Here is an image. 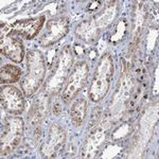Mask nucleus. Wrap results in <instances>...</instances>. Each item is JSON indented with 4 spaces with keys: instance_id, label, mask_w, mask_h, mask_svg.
Segmentation results:
<instances>
[{
    "instance_id": "0eeeda50",
    "label": "nucleus",
    "mask_w": 159,
    "mask_h": 159,
    "mask_svg": "<svg viewBox=\"0 0 159 159\" xmlns=\"http://www.w3.org/2000/svg\"><path fill=\"white\" fill-rule=\"evenodd\" d=\"M69 22L65 17H60V18L50 20L47 24L46 32L43 33L42 38H40V43L43 46H50L56 43L67 34Z\"/></svg>"
},
{
    "instance_id": "9d476101",
    "label": "nucleus",
    "mask_w": 159,
    "mask_h": 159,
    "mask_svg": "<svg viewBox=\"0 0 159 159\" xmlns=\"http://www.w3.org/2000/svg\"><path fill=\"white\" fill-rule=\"evenodd\" d=\"M87 104L84 99H80L75 102L70 110L71 120L75 125H81L86 117Z\"/></svg>"
},
{
    "instance_id": "20e7f679",
    "label": "nucleus",
    "mask_w": 159,
    "mask_h": 159,
    "mask_svg": "<svg viewBox=\"0 0 159 159\" xmlns=\"http://www.w3.org/2000/svg\"><path fill=\"white\" fill-rule=\"evenodd\" d=\"M88 71V65L85 61H79L75 65L61 96V99L65 103L71 101L79 93V91H81L86 84Z\"/></svg>"
},
{
    "instance_id": "f03ea898",
    "label": "nucleus",
    "mask_w": 159,
    "mask_h": 159,
    "mask_svg": "<svg viewBox=\"0 0 159 159\" xmlns=\"http://www.w3.org/2000/svg\"><path fill=\"white\" fill-rule=\"evenodd\" d=\"M46 74L45 61L39 51L28 53V72L21 81V87L27 96H32L43 83Z\"/></svg>"
},
{
    "instance_id": "f257e3e1",
    "label": "nucleus",
    "mask_w": 159,
    "mask_h": 159,
    "mask_svg": "<svg viewBox=\"0 0 159 159\" xmlns=\"http://www.w3.org/2000/svg\"><path fill=\"white\" fill-rule=\"evenodd\" d=\"M114 74V63L110 54L106 53L100 61L89 89V98L93 102H99L105 97L109 88L110 80Z\"/></svg>"
},
{
    "instance_id": "9b49d317",
    "label": "nucleus",
    "mask_w": 159,
    "mask_h": 159,
    "mask_svg": "<svg viewBox=\"0 0 159 159\" xmlns=\"http://www.w3.org/2000/svg\"><path fill=\"white\" fill-rule=\"evenodd\" d=\"M21 75V70L14 65H4L1 68V83H14Z\"/></svg>"
},
{
    "instance_id": "423d86ee",
    "label": "nucleus",
    "mask_w": 159,
    "mask_h": 159,
    "mask_svg": "<svg viewBox=\"0 0 159 159\" xmlns=\"http://www.w3.org/2000/svg\"><path fill=\"white\" fill-rule=\"evenodd\" d=\"M1 105L10 114H21L25 109V100L19 89L14 86L2 87Z\"/></svg>"
},
{
    "instance_id": "6e6552de",
    "label": "nucleus",
    "mask_w": 159,
    "mask_h": 159,
    "mask_svg": "<svg viewBox=\"0 0 159 159\" xmlns=\"http://www.w3.org/2000/svg\"><path fill=\"white\" fill-rule=\"evenodd\" d=\"M1 53L7 58L12 60L13 61L20 63L24 60L25 51L22 42L14 34L2 35L1 37Z\"/></svg>"
},
{
    "instance_id": "39448f33",
    "label": "nucleus",
    "mask_w": 159,
    "mask_h": 159,
    "mask_svg": "<svg viewBox=\"0 0 159 159\" xmlns=\"http://www.w3.org/2000/svg\"><path fill=\"white\" fill-rule=\"evenodd\" d=\"M45 16H39L32 19H22L17 20L14 24L10 25V32L14 35H20V36L32 39L38 34L45 24Z\"/></svg>"
},
{
    "instance_id": "1a4fd4ad",
    "label": "nucleus",
    "mask_w": 159,
    "mask_h": 159,
    "mask_svg": "<svg viewBox=\"0 0 159 159\" xmlns=\"http://www.w3.org/2000/svg\"><path fill=\"white\" fill-rule=\"evenodd\" d=\"M72 61V53H71L70 47H66L63 51L61 56V60L58 61V65L56 67V72L53 74V76L49 81L50 89H57L60 90L61 84L66 80V76L68 74V70L71 66Z\"/></svg>"
},
{
    "instance_id": "7ed1b4c3",
    "label": "nucleus",
    "mask_w": 159,
    "mask_h": 159,
    "mask_svg": "<svg viewBox=\"0 0 159 159\" xmlns=\"http://www.w3.org/2000/svg\"><path fill=\"white\" fill-rule=\"evenodd\" d=\"M24 123L20 118L7 117L2 125L1 155H6L18 145L22 135Z\"/></svg>"
}]
</instances>
